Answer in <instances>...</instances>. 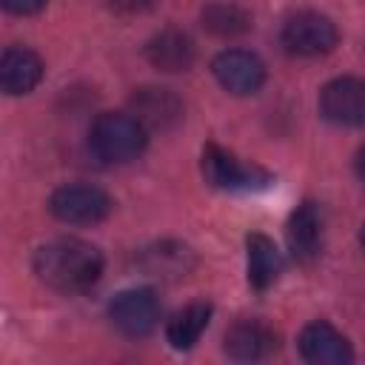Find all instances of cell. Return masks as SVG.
<instances>
[{
	"instance_id": "cell-7",
	"label": "cell",
	"mask_w": 365,
	"mask_h": 365,
	"mask_svg": "<svg viewBox=\"0 0 365 365\" xmlns=\"http://www.w3.org/2000/svg\"><path fill=\"white\" fill-rule=\"evenodd\" d=\"M319 114L334 125H365V80L336 77L319 91Z\"/></svg>"
},
{
	"instance_id": "cell-4",
	"label": "cell",
	"mask_w": 365,
	"mask_h": 365,
	"mask_svg": "<svg viewBox=\"0 0 365 365\" xmlns=\"http://www.w3.org/2000/svg\"><path fill=\"white\" fill-rule=\"evenodd\" d=\"M339 40V31L331 17L319 11H297L282 26V46L297 57L328 54Z\"/></svg>"
},
{
	"instance_id": "cell-6",
	"label": "cell",
	"mask_w": 365,
	"mask_h": 365,
	"mask_svg": "<svg viewBox=\"0 0 365 365\" xmlns=\"http://www.w3.org/2000/svg\"><path fill=\"white\" fill-rule=\"evenodd\" d=\"M111 197L97 185H63L48 200V211L68 225H94L111 214Z\"/></svg>"
},
{
	"instance_id": "cell-3",
	"label": "cell",
	"mask_w": 365,
	"mask_h": 365,
	"mask_svg": "<svg viewBox=\"0 0 365 365\" xmlns=\"http://www.w3.org/2000/svg\"><path fill=\"white\" fill-rule=\"evenodd\" d=\"M202 177L220 191H259L274 182L265 168H259L257 163H245L214 143L202 148Z\"/></svg>"
},
{
	"instance_id": "cell-21",
	"label": "cell",
	"mask_w": 365,
	"mask_h": 365,
	"mask_svg": "<svg viewBox=\"0 0 365 365\" xmlns=\"http://www.w3.org/2000/svg\"><path fill=\"white\" fill-rule=\"evenodd\" d=\"M356 174H359V180L365 182V145H362L359 154H356Z\"/></svg>"
},
{
	"instance_id": "cell-9",
	"label": "cell",
	"mask_w": 365,
	"mask_h": 365,
	"mask_svg": "<svg viewBox=\"0 0 365 365\" xmlns=\"http://www.w3.org/2000/svg\"><path fill=\"white\" fill-rule=\"evenodd\" d=\"M288 251L299 265H311L322 254V214L314 202H302L288 217Z\"/></svg>"
},
{
	"instance_id": "cell-15",
	"label": "cell",
	"mask_w": 365,
	"mask_h": 365,
	"mask_svg": "<svg viewBox=\"0 0 365 365\" xmlns=\"http://www.w3.org/2000/svg\"><path fill=\"white\" fill-rule=\"evenodd\" d=\"M245 251H248V282L257 291L271 288L279 274H282V254L274 245L271 237L265 234H248L245 237Z\"/></svg>"
},
{
	"instance_id": "cell-2",
	"label": "cell",
	"mask_w": 365,
	"mask_h": 365,
	"mask_svg": "<svg viewBox=\"0 0 365 365\" xmlns=\"http://www.w3.org/2000/svg\"><path fill=\"white\" fill-rule=\"evenodd\" d=\"M148 128L128 111H103L91 123L88 145L103 163H128L137 160L145 148Z\"/></svg>"
},
{
	"instance_id": "cell-13",
	"label": "cell",
	"mask_w": 365,
	"mask_h": 365,
	"mask_svg": "<svg viewBox=\"0 0 365 365\" xmlns=\"http://www.w3.org/2000/svg\"><path fill=\"white\" fill-rule=\"evenodd\" d=\"M145 60L160 71H188L194 63V43L180 29H163L145 43Z\"/></svg>"
},
{
	"instance_id": "cell-18",
	"label": "cell",
	"mask_w": 365,
	"mask_h": 365,
	"mask_svg": "<svg viewBox=\"0 0 365 365\" xmlns=\"http://www.w3.org/2000/svg\"><path fill=\"white\" fill-rule=\"evenodd\" d=\"M202 29L214 37H222V40H231V37H242L245 31H251V14L240 6H231V3H214L208 9H202Z\"/></svg>"
},
{
	"instance_id": "cell-12",
	"label": "cell",
	"mask_w": 365,
	"mask_h": 365,
	"mask_svg": "<svg viewBox=\"0 0 365 365\" xmlns=\"http://www.w3.org/2000/svg\"><path fill=\"white\" fill-rule=\"evenodd\" d=\"M43 60L26 46H9L0 57V86L6 94H29L43 80Z\"/></svg>"
},
{
	"instance_id": "cell-19",
	"label": "cell",
	"mask_w": 365,
	"mask_h": 365,
	"mask_svg": "<svg viewBox=\"0 0 365 365\" xmlns=\"http://www.w3.org/2000/svg\"><path fill=\"white\" fill-rule=\"evenodd\" d=\"M103 6L117 17H137L145 14L154 6V0H103Z\"/></svg>"
},
{
	"instance_id": "cell-11",
	"label": "cell",
	"mask_w": 365,
	"mask_h": 365,
	"mask_svg": "<svg viewBox=\"0 0 365 365\" xmlns=\"http://www.w3.org/2000/svg\"><path fill=\"white\" fill-rule=\"evenodd\" d=\"M131 114L145 125V128H171L180 123L182 117V103L174 91L168 88H157V86H145L140 91H134L131 97Z\"/></svg>"
},
{
	"instance_id": "cell-8",
	"label": "cell",
	"mask_w": 365,
	"mask_h": 365,
	"mask_svg": "<svg viewBox=\"0 0 365 365\" xmlns=\"http://www.w3.org/2000/svg\"><path fill=\"white\" fill-rule=\"evenodd\" d=\"M211 71L225 91L240 94V97L259 91L265 83V63L254 51H245V48L220 51L211 63Z\"/></svg>"
},
{
	"instance_id": "cell-17",
	"label": "cell",
	"mask_w": 365,
	"mask_h": 365,
	"mask_svg": "<svg viewBox=\"0 0 365 365\" xmlns=\"http://www.w3.org/2000/svg\"><path fill=\"white\" fill-rule=\"evenodd\" d=\"M211 322V305L208 302H191L182 311H177L165 325V339L174 351H188L200 342L202 331Z\"/></svg>"
},
{
	"instance_id": "cell-14",
	"label": "cell",
	"mask_w": 365,
	"mask_h": 365,
	"mask_svg": "<svg viewBox=\"0 0 365 365\" xmlns=\"http://www.w3.org/2000/svg\"><path fill=\"white\" fill-rule=\"evenodd\" d=\"M277 348V334L257 322V319H242L225 331V354L234 359H262Z\"/></svg>"
},
{
	"instance_id": "cell-5",
	"label": "cell",
	"mask_w": 365,
	"mask_h": 365,
	"mask_svg": "<svg viewBox=\"0 0 365 365\" xmlns=\"http://www.w3.org/2000/svg\"><path fill=\"white\" fill-rule=\"evenodd\" d=\"M163 305L151 288H125L108 305V319L125 336H148L160 322Z\"/></svg>"
},
{
	"instance_id": "cell-20",
	"label": "cell",
	"mask_w": 365,
	"mask_h": 365,
	"mask_svg": "<svg viewBox=\"0 0 365 365\" xmlns=\"http://www.w3.org/2000/svg\"><path fill=\"white\" fill-rule=\"evenodd\" d=\"M48 0H3V9L11 14H37L40 9H46Z\"/></svg>"
},
{
	"instance_id": "cell-16",
	"label": "cell",
	"mask_w": 365,
	"mask_h": 365,
	"mask_svg": "<svg viewBox=\"0 0 365 365\" xmlns=\"http://www.w3.org/2000/svg\"><path fill=\"white\" fill-rule=\"evenodd\" d=\"M140 265L145 268V274L151 277H160V279H177V277H185L191 268H194V254L188 245L182 242H157L151 248L143 251L140 257Z\"/></svg>"
},
{
	"instance_id": "cell-22",
	"label": "cell",
	"mask_w": 365,
	"mask_h": 365,
	"mask_svg": "<svg viewBox=\"0 0 365 365\" xmlns=\"http://www.w3.org/2000/svg\"><path fill=\"white\" fill-rule=\"evenodd\" d=\"M359 242H362V248H365V222H362V228H359Z\"/></svg>"
},
{
	"instance_id": "cell-10",
	"label": "cell",
	"mask_w": 365,
	"mask_h": 365,
	"mask_svg": "<svg viewBox=\"0 0 365 365\" xmlns=\"http://www.w3.org/2000/svg\"><path fill=\"white\" fill-rule=\"evenodd\" d=\"M299 354H302V359H308L314 365H348V362H354L351 342L334 325H328L322 319L302 328Z\"/></svg>"
},
{
	"instance_id": "cell-1",
	"label": "cell",
	"mask_w": 365,
	"mask_h": 365,
	"mask_svg": "<svg viewBox=\"0 0 365 365\" xmlns=\"http://www.w3.org/2000/svg\"><path fill=\"white\" fill-rule=\"evenodd\" d=\"M34 274L60 294H83L100 279L103 254L86 240H51L34 251Z\"/></svg>"
}]
</instances>
